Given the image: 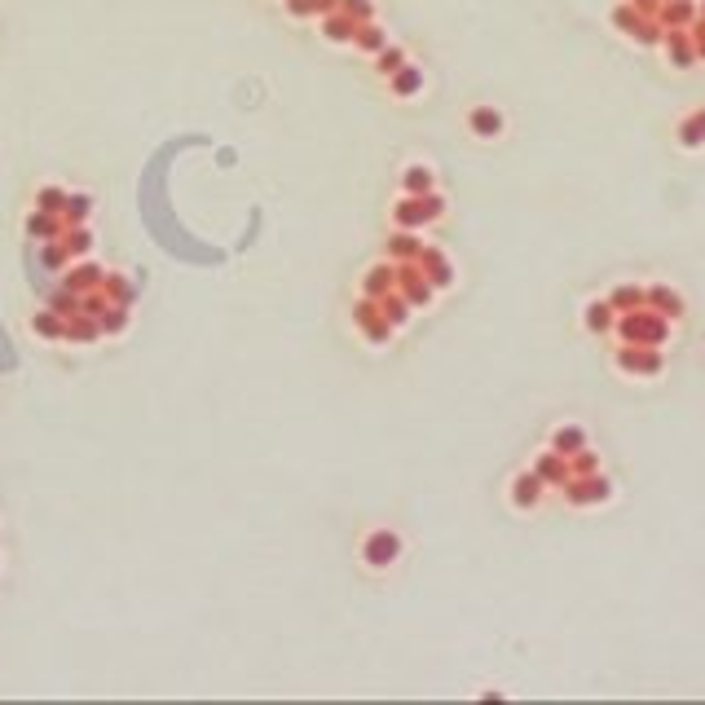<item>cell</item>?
<instances>
[{
    "label": "cell",
    "mask_w": 705,
    "mask_h": 705,
    "mask_svg": "<svg viewBox=\"0 0 705 705\" xmlns=\"http://www.w3.org/2000/svg\"><path fill=\"white\" fill-rule=\"evenodd\" d=\"M472 124H476V128H485V133H494V128H498V119L489 115V111H476V115H472Z\"/></svg>",
    "instance_id": "1"
}]
</instances>
